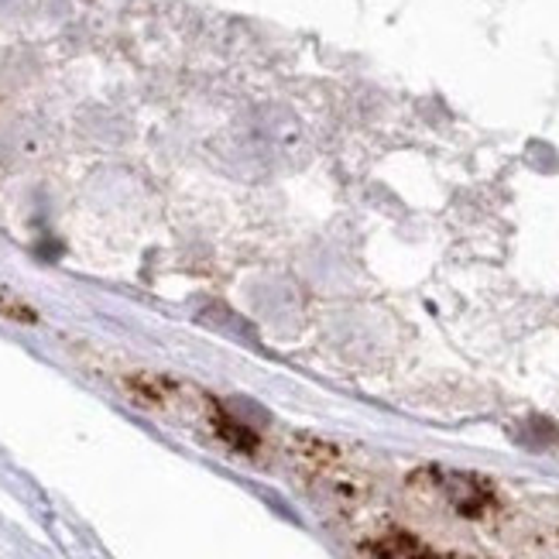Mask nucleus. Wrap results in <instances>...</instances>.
<instances>
[{
	"label": "nucleus",
	"mask_w": 559,
	"mask_h": 559,
	"mask_svg": "<svg viewBox=\"0 0 559 559\" xmlns=\"http://www.w3.org/2000/svg\"><path fill=\"white\" fill-rule=\"evenodd\" d=\"M539 559H559V532L543 543V556H539Z\"/></svg>",
	"instance_id": "f03ea898"
},
{
	"label": "nucleus",
	"mask_w": 559,
	"mask_h": 559,
	"mask_svg": "<svg viewBox=\"0 0 559 559\" xmlns=\"http://www.w3.org/2000/svg\"><path fill=\"white\" fill-rule=\"evenodd\" d=\"M357 559H522V525L491 480L423 467L384 498L336 450L302 453Z\"/></svg>",
	"instance_id": "f257e3e1"
}]
</instances>
